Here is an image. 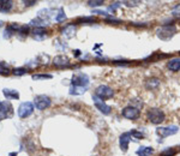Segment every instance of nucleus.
Listing matches in <instances>:
<instances>
[{"label": "nucleus", "instance_id": "nucleus-6", "mask_svg": "<svg viewBox=\"0 0 180 156\" xmlns=\"http://www.w3.org/2000/svg\"><path fill=\"white\" fill-rule=\"evenodd\" d=\"M72 84L76 86H83L85 88L88 84H89V78L84 73H77L75 75L73 78H72Z\"/></svg>", "mask_w": 180, "mask_h": 156}, {"label": "nucleus", "instance_id": "nucleus-29", "mask_svg": "<svg viewBox=\"0 0 180 156\" xmlns=\"http://www.w3.org/2000/svg\"><path fill=\"white\" fill-rule=\"evenodd\" d=\"M45 32H46V29H43V28H36V29L34 30L35 36H36V35H41V34H45Z\"/></svg>", "mask_w": 180, "mask_h": 156}, {"label": "nucleus", "instance_id": "nucleus-10", "mask_svg": "<svg viewBox=\"0 0 180 156\" xmlns=\"http://www.w3.org/2000/svg\"><path fill=\"white\" fill-rule=\"evenodd\" d=\"M130 140H131V133L130 132L123 133V134L120 136L119 143H120V148H121V150H123L124 153H126L127 149H129V143H130Z\"/></svg>", "mask_w": 180, "mask_h": 156}, {"label": "nucleus", "instance_id": "nucleus-24", "mask_svg": "<svg viewBox=\"0 0 180 156\" xmlns=\"http://www.w3.org/2000/svg\"><path fill=\"white\" fill-rule=\"evenodd\" d=\"M172 15L177 16V17H180V4H178L177 6H174V8L172 10Z\"/></svg>", "mask_w": 180, "mask_h": 156}, {"label": "nucleus", "instance_id": "nucleus-17", "mask_svg": "<svg viewBox=\"0 0 180 156\" xmlns=\"http://www.w3.org/2000/svg\"><path fill=\"white\" fill-rule=\"evenodd\" d=\"M12 7V1H0V11L7 12Z\"/></svg>", "mask_w": 180, "mask_h": 156}, {"label": "nucleus", "instance_id": "nucleus-20", "mask_svg": "<svg viewBox=\"0 0 180 156\" xmlns=\"http://www.w3.org/2000/svg\"><path fill=\"white\" fill-rule=\"evenodd\" d=\"M0 73L2 75H8V65L6 62H0Z\"/></svg>", "mask_w": 180, "mask_h": 156}, {"label": "nucleus", "instance_id": "nucleus-3", "mask_svg": "<svg viewBox=\"0 0 180 156\" xmlns=\"http://www.w3.org/2000/svg\"><path fill=\"white\" fill-rule=\"evenodd\" d=\"M95 95H96L97 97H100L101 100H108L110 97H113L114 90H113L112 88H109L108 85H100L96 89Z\"/></svg>", "mask_w": 180, "mask_h": 156}, {"label": "nucleus", "instance_id": "nucleus-12", "mask_svg": "<svg viewBox=\"0 0 180 156\" xmlns=\"http://www.w3.org/2000/svg\"><path fill=\"white\" fill-rule=\"evenodd\" d=\"M167 67L173 72L180 71V58H173L172 60H169L167 64Z\"/></svg>", "mask_w": 180, "mask_h": 156}, {"label": "nucleus", "instance_id": "nucleus-2", "mask_svg": "<svg viewBox=\"0 0 180 156\" xmlns=\"http://www.w3.org/2000/svg\"><path fill=\"white\" fill-rule=\"evenodd\" d=\"M147 118L150 123L153 124H161L162 121H164V113L158 108H150L147 112Z\"/></svg>", "mask_w": 180, "mask_h": 156}, {"label": "nucleus", "instance_id": "nucleus-18", "mask_svg": "<svg viewBox=\"0 0 180 156\" xmlns=\"http://www.w3.org/2000/svg\"><path fill=\"white\" fill-rule=\"evenodd\" d=\"M85 93V88H83V86H72L70 90V94L72 95H82V94Z\"/></svg>", "mask_w": 180, "mask_h": 156}, {"label": "nucleus", "instance_id": "nucleus-25", "mask_svg": "<svg viewBox=\"0 0 180 156\" xmlns=\"http://www.w3.org/2000/svg\"><path fill=\"white\" fill-rule=\"evenodd\" d=\"M45 78H52V75H34L32 79H45Z\"/></svg>", "mask_w": 180, "mask_h": 156}, {"label": "nucleus", "instance_id": "nucleus-33", "mask_svg": "<svg viewBox=\"0 0 180 156\" xmlns=\"http://www.w3.org/2000/svg\"><path fill=\"white\" fill-rule=\"evenodd\" d=\"M10 156H17L16 153H12V154H10Z\"/></svg>", "mask_w": 180, "mask_h": 156}, {"label": "nucleus", "instance_id": "nucleus-16", "mask_svg": "<svg viewBox=\"0 0 180 156\" xmlns=\"http://www.w3.org/2000/svg\"><path fill=\"white\" fill-rule=\"evenodd\" d=\"M4 95L7 97L8 100H13V99H18V97H19V95H18L17 91L10 90V89H5V90H4Z\"/></svg>", "mask_w": 180, "mask_h": 156}, {"label": "nucleus", "instance_id": "nucleus-21", "mask_svg": "<svg viewBox=\"0 0 180 156\" xmlns=\"http://www.w3.org/2000/svg\"><path fill=\"white\" fill-rule=\"evenodd\" d=\"M174 154H175V150H174V149L168 148V149H166V150H163L160 156H173Z\"/></svg>", "mask_w": 180, "mask_h": 156}, {"label": "nucleus", "instance_id": "nucleus-15", "mask_svg": "<svg viewBox=\"0 0 180 156\" xmlns=\"http://www.w3.org/2000/svg\"><path fill=\"white\" fill-rule=\"evenodd\" d=\"M154 153V149L150 147H141L137 150V155L138 156H150Z\"/></svg>", "mask_w": 180, "mask_h": 156}, {"label": "nucleus", "instance_id": "nucleus-22", "mask_svg": "<svg viewBox=\"0 0 180 156\" xmlns=\"http://www.w3.org/2000/svg\"><path fill=\"white\" fill-rule=\"evenodd\" d=\"M65 18H66V16H65V13H64L63 8H60L59 10V13H58V16H56V22H63V21H65Z\"/></svg>", "mask_w": 180, "mask_h": 156}, {"label": "nucleus", "instance_id": "nucleus-11", "mask_svg": "<svg viewBox=\"0 0 180 156\" xmlns=\"http://www.w3.org/2000/svg\"><path fill=\"white\" fill-rule=\"evenodd\" d=\"M55 66L58 67H64V66H70V60L69 58L64 56V55H59V56H55L54 60H53Z\"/></svg>", "mask_w": 180, "mask_h": 156}, {"label": "nucleus", "instance_id": "nucleus-14", "mask_svg": "<svg viewBox=\"0 0 180 156\" xmlns=\"http://www.w3.org/2000/svg\"><path fill=\"white\" fill-rule=\"evenodd\" d=\"M160 85V79L158 78H149L145 80V88L147 89H156Z\"/></svg>", "mask_w": 180, "mask_h": 156}, {"label": "nucleus", "instance_id": "nucleus-8", "mask_svg": "<svg viewBox=\"0 0 180 156\" xmlns=\"http://www.w3.org/2000/svg\"><path fill=\"white\" fill-rule=\"evenodd\" d=\"M35 106H36V108L41 109V110H42V109H46L51 106V100H49V97L45 96V95L37 96V97L35 99Z\"/></svg>", "mask_w": 180, "mask_h": 156}, {"label": "nucleus", "instance_id": "nucleus-32", "mask_svg": "<svg viewBox=\"0 0 180 156\" xmlns=\"http://www.w3.org/2000/svg\"><path fill=\"white\" fill-rule=\"evenodd\" d=\"M73 54L76 55V56H78V55H80V51H78V49H77V51H75V52H73Z\"/></svg>", "mask_w": 180, "mask_h": 156}, {"label": "nucleus", "instance_id": "nucleus-27", "mask_svg": "<svg viewBox=\"0 0 180 156\" xmlns=\"http://www.w3.org/2000/svg\"><path fill=\"white\" fill-rule=\"evenodd\" d=\"M88 4H89L90 6H101L102 4H103V1H102V0H97V1H88Z\"/></svg>", "mask_w": 180, "mask_h": 156}, {"label": "nucleus", "instance_id": "nucleus-5", "mask_svg": "<svg viewBox=\"0 0 180 156\" xmlns=\"http://www.w3.org/2000/svg\"><path fill=\"white\" fill-rule=\"evenodd\" d=\"M178 126L175 125H172V126H166V127H158L156 130V133L161 137H168V136H172V134H175L178 132Z\"/></svg>", "mask_w": 180, "mask_h": 156}, {"label": "nucleus", "instance_id": "nucleus-26", "mask_svg": "<svg viewBox=\"0 0 180 156\" xmlns=\"http://www.w3.org/2000/svg\"><path fill=\"white\" fill-rule=\"evenodd\" d=\"M13 73L17 75V76H22L24 73H27V69H16V70L13 71Z\"/></svg>", "mask_w": 180, "mask_h": 156}, {"label": "nucleus", "instance_id": "nucleus-31", "mask_svg": "<svg viewBox=\"0 0 180 156\" xmlns=\"http://www.w3.org/2000/svg\"><path fill=\"white\" fill-rule=\"evenodd\" d=\"M24 4H25L27 6H32L34 4H36V1H24Z\"/></svg>", "mask_w": 180, "mask_h": 156}, {"label": "nucleus", "instance_id": "nucleus-23", "mask_svg": "<svg viewBox=\"0 0 180 156\" xmlns=\"http://www.w3.org/2000/svg\"><path fill=\"white\" fill-rule=\"evenodd\" d=\"M130 133H131V136H132V137H134L136 139H141V138H143V137H144V136H143V133H142V132L134 131V130H133V131H131Z\"/></svg>", "mask_w": 180, "mask_h": 156}, {"label": "nucleus", "instance_id": "nucleus-19", "mask_svg": "<svg viewBox=\"0 0 180 156\" xmlns=\"http://www.w3.org/2000/svg\"><path fill=\"white\" fill-rule=\"evenodd\" d=\"M95 17H80L76 21V23H94Z\"/></svg>", "mask_w": 180, "mask_h": 156}, {"label": "nucleus", "instance_id": "nucleus-35", "mask_svg": "<svg viewBox=\"0 0 180 156\" xmlns=\"http://www.w3.org/2000/svg\"><path fill=\"white\" fill-rule=\"evenodd\" d=\"M179 53H180V52H179Z\"/></svg>", "mask_w": 180, "mask_h": 156}, {"label": "nucleus", "instance_id": "nucleus-34", "mask_svg": "<svg viewBox=\"0 0 180 156\" xmlns=\"http://www.w3.org/2000/svg\"><path fill=\"white\" fill-rule=\"evenodd\" d=\"M1 25H2V22H1V21H0V27H1Z\"/></svg>", "mask_w": 180, "mask_h": 156}, {"label": "nucleus", "instance_id": "nucleus-4", "mask_svg": "<svg viewBox=\"0 0 180 156\" xmlns=\"http://www.w3.org/2000/svg\"><path fill=\"white\" fill-rule=\"evenodd\" d=\"M121 114H123V117L124 118L130 119V120H136V119H138L139 115H141L139 109H137L136 107H132V106H129V107H126V108L123 109Z\"/></svg>", "mask_w": 180, "mask_h": 156}, {"label": "nucleus", "instance_id": "nucleus-30", "mask_svg": "<svg viewBox=\"0 0 180 156\" xmlns=\"http://www.w3.org/2000/svg\"><path fill=\"white\" fill-rule=\"evenodd\" d=\"M106 22H107V23H109V24H119V23H121V21H119V19H115V18H112V19H107Z\"/></svg>", "mask_w": 180, "mask_h": 156}, {"label": "nucleus", "instance_id": "nucleus-13", "mask_svg": "<svg viewBox=\"0 0 180 156\" xmlns=\"http://www.w3.org/2000/svg\"><path fill=\"white\" fill-rule=\"evenodd\" d=\"M75 32H76V27H75L73 24H69V25H66L63 30H61V34H63L65 37H67V39L72 37V36L75 35Z\"/></svg>", "mask_w": 180, "mask_h": 156}, {"label": "nucleus", "instance_id": "nucleus-9", "mask_svg": "<svg viewBox=\"0 0 180 156\" xmlns=\"http://www.w3.org/2000/svg\"><path fill=\"white\" fill-rule=\"evenodd\" d=\"M93 100H94V103H95V106H96V108L99 109L101 113H103V114H109L110 107L108 105H106V103L103 102V100H101L100 97H97L96 95L93 97Z\"/></svg>", "mask_w": 180, "mask_h": 156}, {"label": "nucleus", "instance_id": "nucleus-28", "mask_svg": "<svg viewBox=\"0 0 180 156\" xmlns=\"http://www.w3.org/2000/svg\"><path fill=\"white\" fill-rule=\"evenodd\" d=\"M123 4H125L126 6H136V5L141 4V1H124Z\"/></svg>", "mask_w": 180, "mask_h": 156}, {"label": "nucleus", "instance_id": "nucleus-7", "mask_svg": "<svg viewBox=\"0 0 180 156\" xmlns=\"http://www.w3.org/2000/svg\"><path fill=\"white\" fill-rule=\"evenodd\" d=\"M32 110H34V106L32 102H24L18 108V114L21 118H27L32 114Z\"/></svg>", "mask_w": 180, "mask_h": 156}, {"label": "nucleus", "instance_id": "nucleus-1", "mask_svg": "<svg viewBox=\"0 0 180 156\" xmlns=\"http://www.w3.org/2000/svg\"><path fill=\"white\" fill-rule=\"evenodd\" d=\"M177 32V27L175 25H162L161 28H158L156 30V35L158 39L163 40V41H168L171 40L175 35Z\"/></svg>", "mask_w": 180, "mask_h": 156}]
</instances>
